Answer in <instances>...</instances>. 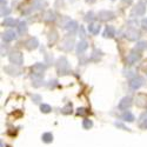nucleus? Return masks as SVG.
<instances>
[{
  "label": "nucleus",
  "mask_w": 147,
  "mask_h": 147,
  "mask_svg": "<svg viewBox=\"0 0 147 147\" xmlns=\"http://www.w3.org/2000/svg\"><path fill=\"white\" fill-rule=\"evenodd\" d=\"M141 26H142L144 30H147V18H146V19H142V21H141Z\"/></svg>",
  "instance_id": "nucleus-37"
},
{
  "label": "nucleus",
  "mask_w": 147,
  "mask_h": 147,
  "mask_svg": "<svg viewBox=\"0 0 147 147\" xmlns=\"http://www.w3.org/2000/svg\"><path fill=\"white\" fill-rule=\"evenodd\" d=\"M5 71L6 72H9V74H12V76H13V74H18V72H19L17 69H11L9 67H5Z\"/></svg>",
  "instance_id": "nucleus-33"
},
{
  "label": "nucleus",
  "mask_w": 147,
  "mask_h": 147,
  "mask_svg": "<svg viewBox=\"0 0 147 147\" xmlns=\"http://www.w3.org/2000/svg\"><path fill=\"white\" fill-rule=\"evenodd\" d=\"M121 119L124 121H128V122H133L134 120H136V118H134V115L131 112H125L124 114L121 115Z\"/></svg>",
  "instance_id": "nucleus-21"
},
{
  "label": "nucleus",
  "mask_w": 147,
  "mask_h": 147,
  "mask_svg": "<svg viewBox=\"0 0 147 147\" xmlns=\"http://www.w3.org/2000/svg\"><path fill=\"white\" fill-rule=\"evenodd\" d=\"M140 127L144 128V129H147V119H144L142 122L140 124Z\"/></svg>",
  "instance_id": "nucleus-34"
},
{
  "label": "nucleus",
  "mask_w": 147,
  "mask_h": 147,
  "mask_svg": "<svg viewBox=\"0 0 147 147\" xmlns=\"http://www.w3.org/2000/svg\"><path fill=\"white\" fill-rule=\"evenodd\" d=\"M131 105H132V98L131 96H125V98L121 99L118 107H119V109H121V111H126L127 108L131 107Z\"/></svg>",
  "instance_id": "nucleus-7"
},
{
  "label": "nucleus",
  "mask_w": 147,
  "mask_h": 147,
  "mask_svg": "<svg viewBox=\"0 0 147 147\" xmlns=\"http://www.w3.org/2000/svg\"><path fill=\"white\" fill-rule=\"evenodd\" d=\"M46 69V66L41 63H36L32 66V73H33V76H38V77H42L44 74V72Z\"/></svg>",
  "instance_id": "nucleus-5"
},
{
  "label": "nucleus",
  "mask_w": 147,
  "mask_h": 147,
  "mask_svg": "<svg viewBox=\"0 0 147 147\" xmlns=\"http://www.w3.org/2000/svg\"><path fill=\"white\" fill-rule=\"evenodd\" d=\"M79 34L81 35V36H85V32H84V28L80 26V31H79Z\"/></svg>",
  "instance_id": "nucleus-39"
},
{
  "label": "nucleus",
  "mask_w": 147,
  "mask_h": 147,
  "mask_svg": "<svg viewBox=\"0 0 147 147\" xmlns=\"http://www.w3.org/2000/svg\"><path fill=\"white\" fill-rule=\"evenodd\" d=\"M50 42H55V40L58 39V33L55 32V31H52L51 33H50Z\"/></svg>",
  "instance_id": "nucleus-28"
},
{
  "label": "nucleus",
  "mask_w": 147,
  "mask_h": 147,
  "mask_svg": "<svg viewBox=\"0 0 147 147\" xmlns=\"http://www.w3.org/2000/svg\"><path fill=\"white\" fill-rule=\"evenodd\" d=\"M57 69L59 74H67L69 72V64L65 57L59 58L58 63H57Z\"/></svg>",
  "instance_id": "nucleus-1"
},
{
  "label": "nucleus",
  "mask_w": 147,
  "mask_h": 147,
  "mask_svg": "<svg viewBox=\"0 0 147 147\" xmlns=\"http://www.w3.org/2000/svg\"><path fill=\"white\" fill-rule=\"evenodd\" d=\"M125 38L131 40V41H136V40H138L140 38V32L138 30H136V28H133V27L128 28L125 32Z\"/></svg>",
  "instance_id": "nucleus-4"
},
{
  "label": "nucleus",
  "mask_w": 147,
  "mask_h": 147,
  "mask_svg": "<svg viewBox=\"0 0 147 147\" xmlns=\"http://www.w3.org/2000/svg\"><path fill=\"white\" fill-rule=\"evenodd\" d=\"M71 21V19L69 18H67V17H65L63 20H60V26L61 27H64V28H66V26H67V24Z\"/></svg>",
  "instance_id": "nucleus-29"
},
{
  "label": "nucleus",
  "mask_w": 147,
  "mask_h": 147,
  "mask_svg": "<svg viewBox=\"0 0 147 147\" xmlns=\"http://www.w3.org/2000/svg\"><path fill=\"white\" fill-rule=\"evenodd\" d=\"M124 3H127V4H131L132 3V0H122Z\"/></svg>",
  "instance_id": "nucleus-40"
},
{
  "label": "nucleus",
  "mask_w": 147,
  "mask_h": 147,
  "mask_svg": "<svg viewBox=\"0 0 147 147\" xmlns=\"http://www.w3.org/2000/svg\"><path fill=\"white\" fill-rule=\"evenodd\" d=\"M32 84H33L34 87H40L41 85L44 84L42 78L41 77H38V76H33L32 77Z\"/></svg>",
  "instance_id": "nucleus-18"
},
{
  "label": "nucleus",
  "mask_w": 147,
  "mask_h": 147,
  "mask_svg": "<svg viewBox=\"0 0 147 147\" xmlns=\"http://www.w3.org/2000/svg\"><path fill=\"white\" fill-rule=\"evenodd\" d=\"M46 1L45 0H34L33 1V5H32V8L33 9H42L44 7H46Z\"/></svg>",
  "instance_id": "nucleus-14"
},
{
  "label": "nucleus",
  "mask_w": 147,
  "mask_h": 147,
  "mask_svg": "<svg viewBox=\"0 0 147 147\" xmlns=\"http://www.w3.org/2000/svg\"><path fill=\"white\" fill-rule=\"evenodd\" d=\"M3 25H4V26H7V27L16 26V25H17V20L13 19V18H6V19L3 21Z\"/></svg>",
  "instance_id": "nucleus-20"
},
{
  "label": "nucleus",
  "mask_w": 147,
  "mask_h": 147,
  "mask_svg": "<svg viewBox=\"0 0 147 147\" xmlns=\"http://www.w3.org/2000/svg\"><path fill=\"white\" fill-rule=\"evenodd\" d=\"M146 47H147V44H146L145 41H140V42H138V44H137L136 50H137V51H144Z\"/></svg>",
  "instance_id": "nucleus-26"
},
{
  "label": "nucleus",
  "mask_w": 147,
  "mask_h": 147,
  "mask_svg": "<svg viewBox=\"0 0 147 147\" xmlns=\"http://www.w3.org/2000/svg\"><path fill=\"white\" fill-rule=\"evenodd\" d=\"M88 31H90V33H92L94 35L99 34V32H100V25H99V24H90Z\"/></svg>",
  "instance_id": "nucleus-15"
},
{
  "label": "nucleus",
  "mask_w": 147,
  "mask_h": 147,
  "mask_svg": "<svg viewBox=\"0 0 147 147\" xmlns=\"http://www.w3.org/2000/svg\"><path fill=\"white\" fill-rule=\"evenodd\" d=\"M32 100H33L35 104H39V102L41 101V96L38 95V94H33V95H32Z\"/></svg>",
  "instance_id": "nucleus-31"
},
{
  "label": "nucleus",
  "mask_w": 147,
  "mask_h": 147,
  "mask_svg": "<svg viewBox=\"0 0 147 147\" xmlns=\"http://www.w3.org/2000/svg\"><path fill=\"white\" fill-rule=\"evenodd\" d=\"M115 35V28L113 26H107L104 31V36L105 38H113Z\"/></svg>",
  "instance_id": "nucleus-13"
},
{
  "label": "nucleus",
  "mask_w": 147,
  "mask_h": 147,
  "mask_svg": "<svg viewBox=\"0 0 147 147\" xmlns=\"http://www.w3.org/2000/svg\"><path fill=\"white\" fill-rule=\"evenodd\" d=\"M141 58V54H139L138 52H131L127 57V64L128 65H133V64H136L137 61H139Z\"/></svg>",
  "instance_id": "nucleus-9"
},
{
  "label": "nucleus",
  "mask_w": 147,
  "mask_h": 147,
  "mask_svg": "<svg viewBox=\"0 0 147 147\" xmlns=\"http://www.w3.org/2000/svg\"><path fill=\"white\" fill-rule=\"evenodd\" d=\"M9 61L16 66H20L24 63V57H22V54L20 52L14 51V52H12L9 54Z\"/></svg>",
  "instance_id": "nucleus-2"
},
{
  "label": "nucleus",
  "mask_w": 147,
  "mask_h": 147,
  "mask_svg": "<svg viewBox=\"0 0 147 147\" xmlns=\"http://www.w3.org/2000/svg\"><path fill=\"white\" fill-rule=\"evenodd\" d=\"M40 109H41L42 113H50V112L52 111L51 106L47 105V104H41V105H40Z\"/></svg>",
  "instance_id": "nucleus-24"
},
{
  "label": "nucleus",
  "mask_w": 147,
  "mask_h": 147,
  "mask_svg": "<svg viewBox=\"0 0 147 147\" xmlns=\"http://www.w3.org/2000/svg\"><path fill=\"white\" fill-rule=\"evenodd\" d=\"M129 88L131 90H139L141 86H144L145 85V79L142 77H134L131 81H129Z\"/></svg>",
  "instance_id": "nucleus-3"
},
{
  "label": "nucleus",
  "mask_w": 147,
  "mask_h": 147,
  "mask_svg": "<svg viewBox=\"0 0 147 147\" xmlns=\"http://www.w3.org/2000/svg\"><path fill=\"white\" fill-rule=\"evenodd\" d=\"M77 28H78V24H77L76 21H72V20L67 24V26H66V30H67L68 32H71L72 34L76 32V30H77Z\"/></svg>",
  "instance_id": "nucleus-19"
},
{
  "label": "nucleus",
  "mask_w": 147,
  "mask_h": 147,
  "mask_svg": "<svg viewBox=\"0 0 147 147\" xmlns=\"http://www.w3.org/2000/svg\"><path fill=\"white\" fill-rule=\"evenodd\" d=\"M87 47H88V44L85 41V40H82V41H80L77 45V52L78 53H82V52H85V51L87 50Z\"/></svg>",
  "instance_id": "nucleus-17"
},
{
  "label": "nucleus",
  "mask_w": 147,
  "mask_h": 147,
  "mask_svg": "<svg viewBox=\"0 0 147 147\" xmlns=\"http://www.w3.org/2000/svg\"><path fill=\"white\" fill-rule=\"evenodd\" d=\"M73 45H74V40H73V38H71V36H68V38H66L63 42V45H61V48L65 51H71L73 48Z\"/></svg>",
  "instance_id": "nucleus-12"
},
{
  "label": "nucleus",
  "mask_w": 147,
  "mask_h": 147,
  "mask_svg": "<svg viewBox=\"0 0 147 147\" xmlns=\"http://www.w3.org/2000/svg\"><path fill=\"white\" fill-rule=\"evenodd\" d=\"M92 126H93V122H92V120H90V119H85V120L82 121V127H84V128L90 129Z\"/></svg>",
  "instance_id": "nucleus-25"
},
{
  "label": "nucleus",
  "mask_w": 147,
  "mask_h": 147,
  "mask_svg": "<svg viewBox=\"0 0 147 147\" xmlns=\"http://www.w3.org/2000/svg\"><path fill=\"white\" fill-rule=\"evenodd\" d=\"M42 141L46 142V144H50L53 141V134L50 133V132H47V133H44L42 134Z\"/></svg>",
  "instance_id": "nucleus-22"
},
{
  "label": "nucleus",
  "mask_w": 147,
  "mask_h": 147,
  "mask_svg": "<svg viewBox=\"0 0 147 147\" xmlns=\"http://www.w3.org/2000/svg\"><path fill=\"white\" fill-rule=\"evenodd\" d=\"M44 20H46V21H53V20H55V14H54V12H52V11H47L46 13H45Z\"/></svg>",
  "instance_id": "nucleus-23"
},
{
  "label": "nucleus",
  "mask_w": 147,
  "mask_h": 147,
  "mask_svg": "<svg viewBox=\"0 0 147 147\" xmlns=\"http://www.w3.org/2000/svg\"><path fill=\"white\" fill-rule=\"evenodd\" d=\"M85 113H87L85 108H79V109H78V112H77L78 115H82V114H85Z\"/></svg>",
  "instance_id": "nucleus-36"
},
{
  "label": "nucleus",
  "mask_w": 147,
  "mask_h": 147,
  "mask_svg": "<svg viewBox=\"0 0 147 147\" xmlns=\"http://www.w3.org/2000/svg\"><path fill=\"white\" fill-rule=\"evenodd\" d=\"M145 12H146V5H145V3L144 1H139L137 4V6L133 8L132 13L133 14H137V16H144Z\"/></svg>",
  "instance_id": "nucleus-8"
},
{
  "label": "nucleus",
  "mask_w": 147,
  "mask_h": 147,
  "mask_svg": "<svg viewBox=\"0 0 147 147\" xmlns=\"http://www.w3.org/2000/svg\"><path fill=\"white\" fill-rule=\"evenodd\" d=\"M16 38H17V33L14 31H12V30H8V31L3 33V40L6 41V42H9L12 40H14Z\"/></svg>",
  "instance_id": "nucleus-10"
},
{
  "label": "nucleus",
  "mask_w": 147,
  "mask_h": 147,
  "mask_svg": "<svg viewBox=\"0 0 147 147\" xmlns=\"http://www.w3.org/2000/svg\"><path fill=\"white\" fill-rule=\"evenodd\" d=\"M134 74H136V71H127V73H125V76L128 77V78L129 77H133Z\"/></svg>",
  "instance_id": "nucleus-38"
},
{
  "label": "nucleus",
  "mask_w": 147,
  "mask_h": 147,
  "mask_svg": "<svg viewBox=\"0 0 147 147\" xmlns=\"http://www.w3.org/2000/svg\"><path fill=\"white\" fill-rule=\"evenodd\" d=\"M27 32V25H26V22L25 21H20L18 24V33L20 35H24Z\"/></svg>",
  "instance_id": "nucleus-16"
},
{
  "label": "nucleus",
  "mask_w": 147,
  "mask_h": 147,
  "mask_svg": "<svg viewBox=\"0 0 147 147\" xmlns=\"http://www.w3.org/2000/svg\"><path fill=\"white\" fill-rule=\"evenodd\" d=\"M86 1H87V3H90V4H92V3H94V1H95V0H86Z\"/></svg>",
  "instance_id": "nucleus-41"
},
{
  "label": "nucleus",
  "mask_w": 147,
  "mask_h": 147,
  "mask_svg": "<svg viewBox=\"0 0 147 147\" xmlns=\"http://www.w3.org/2000/svg\"><path fill=\"white\" fill-rule=\"evenodd\" d=\"M114 18V13L111 11H100L98 13V19L101 21H107V20H112Z\"/></svg>",
  "instance_id": "nucleus-6"
},
{
  "label": "nucleus",
  "mask_w": 147,
  "mask_h": 147,
  "mask_svg": "<svg viewBox=\"0 0 147 147\" xmlns=\"http://www.w3.org/2000/svg\"><path fill=\"white\" fill-rule=\"evenodd\" d=\"M9 12H11V9L7 8V7H5V5L1 6V17H6V16H8V14H9Z\"/></svg>",
  "instance_id": "nucleus-30"
},
{
  "label": "nucleus",
  "mask_w": 147,
  "mask_h": 147,
  "mask_svg": "<svg viewBox=\"0 0 147 147\" xmlns=\"http://www.w3.org/2000/svg\"><path fill=\"white\" fill-rule=\"evenodd\" d=\"M61 112H63L64 114H69V113H72V105H71V104H67L63 109H61Z\"/></svg>",
  "instance_id": "nucleus-27"
},
{
  "label": "nucleus",
  "mask_w": 147,
  "mask_h": 147,
  "mask_svg": "<svg viewBox=\"0 0 147 147\" xmlns=\"http://www.w3.org/2000/svg\"><path fill=\"white\" fill-rule=\"evenodd\" d=\"M25 45H26L27 50L32 51V50H35V48L39 46V41H38V39H36V38H30V39L25 42Z\"/></svg>",
  "instance_id": "nucleus-11"
},
{
  "label": "nucleus",
  "mask_w": 147,
  "mask_h": 147,
  "mask_svg": "<svg viewBox=\"0 0 147 147\" xmlns=\"http://www.w3.org/2000/svg\"><path fill=\"white\" fill-rule=\"evenodd\" d=\"M93 19H94L93 12H88V13L86 14V17H85V20H86V21H92Z\"/></svg>",
  "instance_id": "nucleus-32"
},
{
  "label": "nucleus",
  "mask_w": 147,
  "mask_h": 147,
  "mask_svg": "<svg viewBox=\"0 0 147 147\" xmlns=\"http://www.w3.org/2000/svg\"><path fill=\"white\" fill-rule=\"evenodd\" d=\"M115 126H118V127H120V128H122V129H125V131H129V128H128V127L124 126L122 124H120V122H115Z\"/></svg>",
  "instance_id": "nucleus-35"
}]
</instances>
